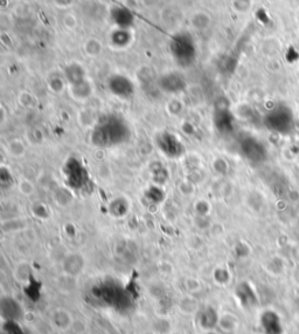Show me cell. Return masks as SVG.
I'll return each mask as SVG.
<instances>
[{"instance_id": "obj_1", "label": "cell", "mask_w": 299, "mask_h": 334, "mask_svg": "<svg viewBox=\"0 0 299 334\" xmlns=\"http://www.w3.org/2000/svg\"><path fill=\"white\" fill-rule=\"evenodd\" d=\"M131 136L129 124L117 115L101 119L92 130L91 142L98 148H111L126 142Z\"/></svg>"}, {"instance_id": "obj_2", "label": "cell", "mask_w": 299, "mask_h": 334, "mask_svg": "<svg viewBox=\"0 0 299 334\" xmlns=\"http://www.w3.org/2000/svg\"><path fill=\"white\" fill-rule=\"evenodd\" d=\"M170 50L174 61L180 67H189L196 59V46L194 39L188 33H179L172 38Z\"/></svg>"}, {"instance_id": "obj_3", "label": "cell", "mask_w": 299, "mask_h": 334, "mask_svg": "<svg viewBox=\"0 0 299 334\" xmlns=\"http://www.w3.org/2000/svg\"><path fill=\"white\" fill-rule=\"evenodd\" d=\"M64 182L69 189L81 192L90 188L91 180L87 168L77 157L68 158L63 165Z\"/></svg>"}, {"instance_id": "obj_4", "label": "cell", "mask_w": 299, "mask_h": 334, "mask_svg": "<svg viewBox=\"0 0 299 334\" xmlns=\"http://www.w3.org/2000/svg\"><path fill=\"white\" fill-rule=\"evenodd\" d=\"M156 142L159 150L170 158H178L185 153L184 143L177 135L172 133H166V131L160 133L157 136Z\"/></svg>"}, {"instance_id": "obj_5", "label": "cell", "mask_w": 299, "mask_h": 334, "mask_svg": "<svg viewBox=\"0 0 299 334\" xmlns=\"http://www.w3.org/2000/svg\"><path fill=\"white\" fill-rule=\"evenodd\" d=\"M108 88L116 98L127 100L135 94V85L129 77L122 74H114L109 77Z\"/></svg>"}, {"instance_id": "obj_6", "label": "cell", "mask_w": 299, "mask_h": 334, "mask_svg": "<svg viewBox=\"0 0 299 334\" xmlns=\"http://www.w3.org/2000/svg\"><path fill=\"white\" fill-rule=\"evenodd\" d=\"M292 123V114L286 107H277L265 116V124L275 131L285 133Z\"/></svg>"}, {"instance_id": "obj_7", "label": "cell", "mask_w": 299, "mask_h": 334, "mask_svg": "<svg viewBox=\"0 0 299 334\" xmlns=\"http://www.w3.org/2000/svg\"><path fill=\"white\" fill-rule=\"evenodd\" d=\"M158 87L168 94H177L187 87L185 77L179 72H169L158 79Z\"/></svg>"}, {"instance_id": "obj_8", "label": "cell", "mask_w": 299, "mask_h": 334, "mask_svg": "<svg viewBox=\"0 0 299 334\" xmlns=\"http://www.w3.org/2000/svg\"><path fill=\"white\" fill-rule=\"evenodd\" d=\"M241 151L247 157V160L251 162H261L265 157V151H264L263 146L252 137L244 138L242 145H241Z\"/></svg>"}, {"instance_id": "obj_9", "label": "cell", "mask_w": 299, "mask_h": 334, "mask_svg": "<svg viewBox=\"0 0 299 334\" xmlns=\"http://www.w3.org/2000/svg\"><path fill=\"white\" fill-rule=\"evenodd\" d=\"M132 40H134V36L130 29L115 27L109 36V44L115 49L127 48L132 44Z\"/></svg>"}, {"instance_id": "obj_10", "label": "cell", "mask_w": 299, "mask_h": 334, "mask_svg": "<svg viewBox=\"0 0 299 334\" xmlns=\"http://www.w3.org/2000/svg\"><path fill=\"white\" fill-rule=\"evenodd\" d=\"M214 126L221 133H230L234 127V116L226 107H217L214 113Z\"/></svg>"}, {"instance_id": "obj_11", "label": "cell", "mask_w": 299, "mask_h": 334, "mask_svg": "<svg viewBox=\"0 0 299 334\" xmlns=\"http://www.w3.org/2000/svg\"><path fill=\"white\" fill-rule=\"evenodd\" d=\"M110 18L116 27L130 29L135 21V17L130 10L122 6H114L110 10Z\"/></svg>"}, {"instance_id": "obj_12", "label": "cell", "mask_w": 299, "mask_h": 334, "mask_svg": "<svg viewBox=\"0 0 299 334\" xmlns=\"http://www.w3.org/2000/svg\"><path fill=\"white\" fill-rule=\"evenodd\" d=\"M64 77L65 82H68L69 86L76 85L87 79V77H85L84 68L80 64H77V62H72V64L65 66Z\"/></svg>"}, {"instance_id": "obj_13", "label": "cell", "mask_w": 299, "mask_h": 334, "mask_svg": "<svg viewBox=\"0 0 299 334\" xmlns=\"http://www.w3.org/2000/svg\"><path fill=\"white\" fill-rule=\"evenodd\" d=\"M69 92H71L72 96L77 101H84L89 99L94 92L92 89V86L90 84V81H88L87 79L81 81V82L76 84V85H72L69 86Z\"/></svg>"}, {"instance_id": "obj_14", "label": "cell", "mask_w": 299, "mask_h": 334, "mask_svg": "<svg viewBox=\"0 0 299 334\" xmlns=\"http://www.w3.org/2000/svg\"><path fill=\"white\" fill-rule=\"evenodd\" d=\"M83 50L88 57L96 58L102 53V42L97 38H89L83 44Z\"/></svg>"}, {"instance_id": "obj_15", "label": "cell", "mask_w": 299, "mask_h": 334, "mask_svg": "<svg viewBox=\"0 0 299 334\" xmlns=\"http://www.w3.org/2000/svg\"><path fill=\"white\" fill-rule=\"evenodd\" d=\"M211 21L212 20L209 14L207 12H203V11L194 13L191 20L192 26L197 31H204L207 29V27L211 25Z\"/></svg>"}, {"instance_id": "obj_16", "label": "cell", "mask_w": 299, "mask_h": 334, "mask_svg": "<svg viewBox=\"0 0 299 334\" xmlns=\"http://www.w3.org/2000/svg\"><path fill=\"white\" fill-rule=\"evenodd\" d=\"M252 4H254L252 0H232L231 7L236 13L244 14L251 10Z\"/></svg>"}, {"instance_id": "obj_17", "label": "cell", "mask_w": 299, "mask_h": 334, "mask_svg": "<svg viewBox=\"0 0 299 334\" xmlns=\"http://www.w3.org/2000/svg\"><path fill=\"white\" fill-rule=\"evenodd\" d=\"M9 153L14 157H20L25 154V146L19 141H12L9 143Z\"/></svg>"}, {"instance_id": "obj_18", "label": "cell", "mask_w": 299, "mask_h": 334, "mask_svg": "<svg viewBox=\"0 0 299 334\" xmlns=\"http://www.w3.org/2000/svg\"><path fill=\"white\" fill-rule=\"evenodd\" d=\"M49 87L54 93H61V92H63L65 84H64V81L61 79V77L56 76V77H53V79H50Z\"/></svg>"}, {"instance_id": "obj_19", "label": "cell", "mask_w": 299, "mask_h": 334, "mask_svg": "<svg viewBox=\"0 0 299 334\" xmlns=\"http://www.w3.org/2000/svg\"><path fill=\"white\" fill-rule=\"evenodd\" d=\"M62 22H63V26L65 29L68 30H74L77 26V19L74 14L72 13H67L62 19Z\"/></svg>"}, {"instance_id": "obj_20", "label": "cell", "mask_w": 299, "mask_h": 334, "mask_svg": "<svg viewBox=\"0 0 299 334\" xmlns=\"http://www.w3.org/2000/svg\"><path fill=\"white\" fill-rule=\"evenodd\" d=\"M76 0H54V4L60 9H68V7L73 6Z\"/></svg>"}, {"instance_id": "obj_21", "label": "cell", "mask_w": 299, "mask_h": 334, "mask_svg": "<svg viewBox=\"0 0 299 334\" xmlns=\"http://www.w3.org/2000/svg\"><path fill=\"white\" fill-rule=\"evenodd\" d=\"M159 2H160V0H142V4L145 7H147V9H151V7L157 6Z\"/></svg>"}]
</instances>
